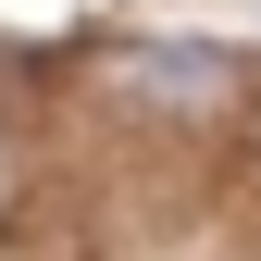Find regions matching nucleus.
I'll return each instance as SVG.
<instances>
[{
	"mask_svg": "<svg viewBox=\"0 0 261 261\" xmlns=\"http://www.w3.org/2000/svg\"><path fill=\"white\" fill-rule=\"evenodd\" d=\"M112 87H137V100H162V112H237L249 100V75L224 50H124Z\"/></svg>",
	"mask_w": 261,
	"mask_h": 261,
	"instance_id": "f257e3e1",
	"label": "nucleus"
}]
</instances>
